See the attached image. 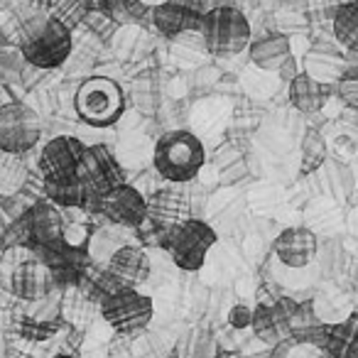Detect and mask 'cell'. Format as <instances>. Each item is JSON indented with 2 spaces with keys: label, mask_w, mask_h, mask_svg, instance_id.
<instances>
[{
  "label": "cell",
  "mask_w": 358,
  "mask_h": 358,
  "mask_svg": "<svg viewBox=\"0 0 358 358\" xmlns=\"http://www.w3.org/2000/svg\"><path fill=\"white\" fill-rule=\"evenodd\" d=\"M297 74H299V71L294 69V57H289V59L285 62L282 66H280V76H282L285 81H292V79H294V76H297Z\"/></svg>",
  "instance_id": "obj_37"
},
{
  "label": "cell",
  "mask_w": 358,
  "mask_h": 358,
  "mask_svg": "<svg viewBox=\"0 0 358 358\" xmlns=\"http://www.w3.org/2000/svg\"><path fill=\"white\" fill-rule=\"evenodd\" d=\"M201 15L194 8L185 6V3H177V0H167L162 6L152 8V22L164 37H177L182 32L199 30Z\"/></svg>",
  "instance_id": "obj_20"
},
{
  "label": "cell",
  "mask_w": 358,
  "mask_h": 358,
  "mask_svg": "<svg viewBox=\"0 0 358 358\" xmlns=\"http://www.w3.org/2000/svg\"><path fill=\"white\" fill-rule=\"evenodd\" d=\"M206 162V150L192 130H169L159 135L152 150V167L169 185H189Z\"/></svg>",
  "instance_id": "obj_2"
},
{
  "label": "cell",
  "mask_w": 358,
  "mask_h": 358,
  "mask_svg": "<svg viewBox=\"0 0 358 358\" xmlns=\"http://www.w3.org/2000/svg\"><path fill=\"white\" fill-rule=\"evenodd\" d=\"M334 89H336V96L346 106H358V64H348V69L334 84Z\"/></svg>",
  "instance_id": "obj_32"
},
{
  "label": "cell",
  "mask_w": 358,
  "mask_h": 358,
  "mask_svg": "<svg viewBox=\"0 0 358 358\" xmlns=\"http://www.w3.org/2000/svg\"><path fill=\"white\" fill-rule=\"evenodd\" d=\"M192 214H194V204L185 185L167 182L164 187H157L152 194H148V219L162 231L192 219Z\"/></svg>",
  "instance_id": "obj_10"
},
{
  "label": "cell",
  "mask_w": 358,
  "mask_h": 358,
  "mask_svg": "<svg viewBox=\"0 0 358 358\" xmlns=\"http://www.w3.org/2000/svg\"><path fill=\"white\" fill-rule=\"evenodd\" d=\"M57 280L55 273L42 260H25L10 275V292L22 302H40V299L55 294Z\"/></svg>",
  "instance_id": "obj_16"
},
{
  "label": "cell",
  "mask_w": 358,
  "mask_h": 358,
  "mask_svg": "<svg viewBox=\"0 0 358 358\" xmlns=\"http://www.w3.org/2000/svg\"><path fill=\"white\" fill-rule=\"evenodd\" d=\"M229 324L234 329H250V324H253V309L248 307V304H234V307L229 309Z\"/></svg>",
  "instance_id": "obj_35"
},
{
  "label": "cell",
  "mask_w": 358,
  "mask_h": 358,
  "mask_svg": "<svg viewBox=\"0 0 358 358\" xmlns=\"http://www.w3.org/2000/svg\"><path fill=\"white\" fill-rule=\"evenodd\" d=\"M309 182H312L314 196H324L341 206L348 204L351 196L356 194V174H353L351 164L331 157V155L324 159L317 172L309 174Z\"/></svg>",
  "instance_id": "obj_13"
},
{
  "label": "cell",
  "mask_w": 358,
  "mask_h": 358,
  "mask_svg": "<svg viewBox=\"0 0 358 358\" xmlns=\"http://www.w3.org/2000/svg\"><path fill=\"white\" fill-rule=\"evenodd\" d=\"M138 3H143L148 10H152V8H157V6H162V3H167V0H138Z\"/></svg>",
  "instance_id": "obj_39"
},
{
  "label": "cell",
  "mask_w": 358,
  "mask_h": 358,
  "mask_svg": "<svg viewBox=\"0 0 358 358\" xmlns=\"http://www.w3.org/2000/svg\"><path fill=\"white\" fill-rule=\"evenodd\" d=\"M329 157L327 152V140L319 128H307L299 138V174L309 177L322 167V162Z\"/></svg>",
  "instance_id": "obj_27"
},
{
  "label": "cell",
  "mask_w": 358,
  "mask_h": 358,
  "mask_svg": "<svg viewBox=\"0 0 358 358\" xmlns=\"http://www.w3.org/2000/svg\"><path fill=\"white\" fill-rule=\"evenodd\" d=\"M334 42L341 50L358 55V0H346L334 10L331 17Z\"/></svg>",
  "instance_id": "obj_24"
},
{
  "label": "cell",
  "mask_w": 358,
  "mask_h": 358,
  "mask_svg": "<svg viewBox=\"0 0 358 358\" xmlns=\"http://www.w3.org/2000/svg\"><path fill=\"white\" fill-rule=\"evenodd\" d=\"M348 204H351V211H348V219H346V224L351 226V231H353V234H358V201L351 196V201H348Z\"/></svg>",
  "instance_id": "obj_38"
},
{
  "label": "cell",
  "mask_w": 358,
  "mask_h": 358,
  "mask_svg": "<svg viewBox=\"0 0 358 358\" xmlns=\"http://www.w3.org/2000/svg\"><path fill=\"white\" fill-rule=\"evenodd\" d=\"M307 229L317 234L322 231H334L338 224H343V214H341V204L331 199H324V196H314V201L307 206Z\"/></svg>",
  "instance_id": "obj_29"
},
{
  "label": "cell",
  "mask_w": 358,
  "mask_h": 358,
  "mask_svg": "<svg viewBox=\"0 0 358 358\" xmlns=\"http://www.w3.org/2000/svg\"><path fill=\"white\" fill-rule=\"evenodd\" d=\"M79 177L86 182L91 194L99 196V199L113 187L123 185V169H120L115 155L106 145H94V148L84 150Z\"/></svg>",
  "instance_id": "obj_12"
},
{
  "label": "cell",
  "mask_w": 358,
  "mask_h": 358,
  "mask_svg": "<svg viewBox=\"0 0 358 358\" xmlns=\"http://www.w3.org/2000/svg\"><path fill=\"white\" fill-rule=\"evenodd\" d=\"M101 209L106 219L113 221L115 226L138 229L148 221V196L138 187L123 182L101 196Z\"/></svg>",
  "instance_id": "obj_11"
},
{
  "label": "cell",
  "mask_w": 358,
  "mask_h": 358,
  "mask_svg": "<svg viewBox=\"0 0 358 358\" xmlns=\"http://www.w3.org/2000/svg\"><path fill=\"white\" fill-rule=\"evenodd\" d=\"M199 35L206 55L216 57V59H229V57L248 50L250 40H253V27L238 8L216 6L201 15Z\"/></svg>",
  "instance_id": "obj_3"
},
{
  "label": "cell",
  "mask_w": 358,
  "mask_h": 358,
  "mask_svg": "<svg viewBox=\"0 0 358 358\" xmlns=\"http://www.w3.org/2000/svg\"><path fill=\"white\" fill-rule=\"evenodd\" d=\"M17 47L27 64L37 69H57L71 57V30L55 15H35L20 27Z\"/></svg>",
  "instance_id": "obj_1"
},
{
  "label": "cell",
  "mask_w": 358,
  "mask_h": 358,
  "mask_svg": "<svg viewBox=\"0 0 358 358\" xmlns=\"http://www.w3.org/2000/svg\"><path fill=\"white\" fill-rule=\"evenodd\" d=\"M101 317L120 336H138L152 322L155 304L140 289L120 287L101 297Z\"/></svg>",
  "instance_id": "obj_5"
},
{
  "label": "cell",
  "mask_w": 358,
  "mask_h": 358,
  "mask_svg": "<svg viewBox=\"0 0 358 358\" xmlns=\"http://www.w3.org/2000/svg\"><path fill=\"white\" fill-rule=\"evenodd\" d=\"M52 358H79V356H74V353H57V356H52Z\"/></svg>",
  "instance_id": "obj_40"
},
{
  "label": "cell",
  "mask_w": 358,
  "mask_h": 358,
  "mask_svg": "<svg viewBox=\"0 0 358 358\" xmlns=\"http://www.w3.org/2000/svg\"><path fill=\"white\" fill-rule=\"evenodd\" d=\"M278 25H280V32H282L285 37H289V35H294V32L307 27V17H304L299 10H280Z\"/></svg>",
  "instance_id": "obj_34"
},
{
  "label": "cell",
  "mask_w": 358,
  "mask_h": 358,
  "mask_svg": "<svg viewBox=\"0 0 358 358\" xmlns=\"http://www.w3.org/2000/svg\"><path fill=\"white\" fill-rule=\"evenodd\" d=\"M174 358H216V341L209 329H187L174 343Z\"/></svg>",
  "instance_id": "obj_26"
},
{
  "label": "cell",
  "mask_w": 358,
  "mask_h": 358,
  "mask_svg": "<svg viewBox=\"0 0 358 358\" xmlns=\"http://www.w3.org/2000/svg\"><path fill=\"white\" fill-rule=\"evenodd\" d=\"M348 358H358V341H356V346H353V351H351V356Z\"/></svg>",
  "instance_id": "obj_41"
},
{
  "label": "cell",
  "mask_w": 358,
  "mask_h": 358,
  "mask_svg": "<svg viewBox=\"0 0 358 358\" xmlns=\"http://www.w3.org/2000/svg\"><path fill=\"white\" fill-rule=\"evenodd\" d=\"M358 341V312L334 324H324L322 351L327 358H348Z\"/></svg>",
  "instance_id": "obj_22"
},
{
  "label": "cell",
  "mask_w": 358,
  "mask_h": 358,
  "mask_svg": "<svg viewBox=\"0 0 358 358\" xmlns=\"http://www.w3.org/2000/svg\"><path fill=\"white\" fill-rule=\"evenodd\" d=\"M216 241H219V234L204 219L192 216V219L164 231L162 245L179 270L196 273V270L204 268L206 255L216 245Z\"/></svg>",
  "instance_id": "obj_4"
},
{
  "label": "cell",
  "mask_w": 358,
  "mask_h": 358,
  "mask_svg": "<svg viewBox=\"0 0 358 358\" xmlns=\"http://www.w3.org/2000/svg\"><path fill=\"white\" fill-rule=\"evenodd\" d=\"M27 236L45 248L64 245V216L52 201H40L25 216Z\"/></svg>",
  "instance_id": "obj_18"
},
{
  "label": "cell",
  "mask_w": 358,
  "mask_h": 358,
  "mask_svg": "<svg viewBox=\"0 0 358 358\" xmlns=\"http://www.w3.org/2000/svg\"><path fill=\"white\" fill-rule=\"evenodd\" d=\"M338 130L358 150V106H343L338 113Z\"/></svg>",
  "instance_id": "obj_33"
},
{
  "label": "cell",
  "mask_w": 358,
  "mask_h": 358,
  "mask_svg": "<svg viewBox=\"0 0 358 358\" xmlns=\"http://www.w3.org/2000/svg\"><path fill=\"white\" fill-rule=\"evenodd\" d=\"M319 248V238L314 231H309L307 226H289V229L280 231L278 238L273 243L275 258L285 265V268H307L309 263H314Z\"/></svg>",
  "instance_id": "obj_15"
},
{
  "label": "cell",
  "mask_w": 358,
  "mask_h": 358,
  "mask_svg": "<svg viewBox=\"0 0 358 358\" xmlns=\"http://www.w3.org/2000/svg\"><path fill=\"white\" fill-rule=\"evenodd\" d=\"M150 255L145 248L133 243L120 245L118 250H113L108 260H106V273L101 278L99 287L103 289V294L113 292L120 287H133L138 289L143 282H148L150 278Z\"/></svg>",
  "instance_id": "obj_8"
},
{
  "label": "cell",
  "mask_w": 358,
  "mask_h": 358,
  "mask_svg": "<svg viewBox=\"0 0 358 358\" xmlns=\"http://www.w3.org/2000/svg\"><path fill=\"white\" fill-rule=\"evenodd\" d=\"M292 314L294 312L287 304V299H282V302H260L253 309V324H250V329L263 341L280 343L292 336Z\"/></svg>",
  "instance_id": "obj_17"
},
{
  "label": "cell",
  "mask_w": 358,
  "mask_h": 358,
  "mask_svg": "<svg viewBox=\"0 0 358 358\" xmlns=\"http://www.w3.org/2000/svg\"><path fill=\"white\" fill-rule=\"evenodd\" d=\"M214 167H216V174H219V182L224 187L241 185V182L250 174L248 155H245V150L236 143H224L219 150H216Z\"/></svg>",
  "instance_id": "obj_23"
},
{
  "label": "cell",
  "mask_w": 358,
  "mask_h": 358,
  "mask_svg": "<svg viewBox=\"0 0 358 358\" xmlns=\"http://www.w3.org/2000/svg\"><path fill=\"white\" fill-rule=\"evenodd\" d=\"M273 358H327V353L319 346H314V343L294 341V338L289 336V338H285V341L275 343Z\"/></svg>",
  "instance_id": "obj_31"
},
{
  "label": "cell",
  "mask_w": 358,
  "mask_h": 358,
  "mask_svg": "<svg viewBox=\"0 0 358 358\" xmlns=\"http://www.w3.org/2000/svg\"><path fill=\"white\" fill-rule=\"evenodd\" d=\"M248 57L260 71H280V66L292 57V42L282 32H268L250 40Z\"/></svg>",
  "instance_id": "obj_19"
},
{
  "label": "cell",
  "mask_w": 358,
  "mask_h": 358,
  "mask_svg": "<svg viewBox=\"0 0 358 358\" xmlns=\"http://www.w3.org/2000/svg\"><path fill=\"white\" fill-rule=\"evenodd\" d=\"M314 260H319V270H322L324 278L334 280V278H341V275L346 273V265L351 258H348L341 241L329 236V238H324L322 243H319L317 258Z\"/></svg>",
  "instance_id": "obj_28"
},
{
  "label": "cell",
  "mask_w": 358,
  "mask_h": 358,
  "mask_svg": "<svg viewBox=\"0 0 358 358\" xmlns=\"http://www.w3.org/2000/svg\"><path fill=\"white\" fill-rule=\"evenodd\" d=\"M42 120L35 108L20 101L0 106V150L6 155H25L40 143Z\"/></svg>",
  "instance_id": "obj_7"
},
{
  "label": "cell",
  "mask_w": 358,
  "mask_h": 358,
  "mask_svg": "<svg viewBox=\"0 0 358 358\" xmlns=\"http://www.w3.org/2000/svg\"><path fill=\"white\" fill-rule=\"evenodd\" d=\"M172 52H174V57L189 62V64H199L201 57L206 55L199 30H189V32H182V35L172 37Z\"/></svg>",
  "instance_id": "obj_30"
},
{
  "label": "cell",
  "mask_w": 358,
  "mask_h": 358,
  "mask_svg": "<svg viewBox=\"0 0 358 358\" xmlns=\"http://www.w3.org/2000/svg\"><path fill=\"white\" fill-rule=\"evenodd\" d=\"M263 6L275 8V10H299L304 0H263Z\"/></svg>",
  "instance_id": "obj_36"
},
{
  "label": "cell",
  "mask_w": 358,
  "mask_h": 358,
  "mask_svg": "<svg viewBox=\"0 0 358 358\" xmlns=\"http://www.w3.org/2000/svg\"><path fill=\"white\" fill-rule=\"evenodd\" d=\"M304 74L324 86H334L348 69V57L334 40H317L302 57Z\"/></svg>",
  "instance_id": "obj_14"
},
{
  "label": "cell",
  "mask_w": 358,
  "mask_h": 358,
  "mask_svg": "<svg viewBox=\"0 0 358 358\" xmlns=\"http://www.w3.org/2000/svg\"><path fill=\"white\" fill-rule=\"evenodd\" d=\"M45 192L52 204L66 206V209L86 206V201L94 196L81 177H71V179H64V182H45Z\"/></svg>",
  "instance_id": "obj_25"
},
{
  "label": "cell",
  "mask_w": 358,
  "mask_h": 358,
  "mask_svg": "<svg viewBox=\"0 0 358 358\" xmlns=\"http://www.w3.org/2000/svg\"><path fill=\"white\" fill-rule=\"evenodd\" d=\"M289 103L297 113L302 115H314L327 106L329 96H331V86H324L319 81H314L312 76H307L304 71H299L292 81H289Z\"/></svg>",
  "instance_id": "obj_21"
},
{
  "label": "cell",
  "mask_w": 358,
  "mask_h": 358,
  "mask_svg": "<svg viewBox=\"0 0 358 358\" xmlns=\"http://www.w3.org/2000/svg\"><path fill=\"white\" fill-rule=\"evenodd\" d=\"M86 145L71 135H57L42 148L40 152V172L45 182H64V179L79 177L81 157Z\"/></svg>",
  "instance_id": "obj_9"
},
{
  "label": "cell",
  "mask_w": 358,
  "mask_h": 358,
  "mask_svg": "<svg viewBox=\"0 0 358 358\" xmlns=\"http://www.w3.org/2000/svg\"><path fill=\"white\" fill-rule=\"evenodd\" d=\"M76 113L81 120L96 128H108L123 118L125 110V96L123 89L108 76H91L76 91Z\"/></svg>",
  "instance_id": "obj_6"
}]
</instances>
